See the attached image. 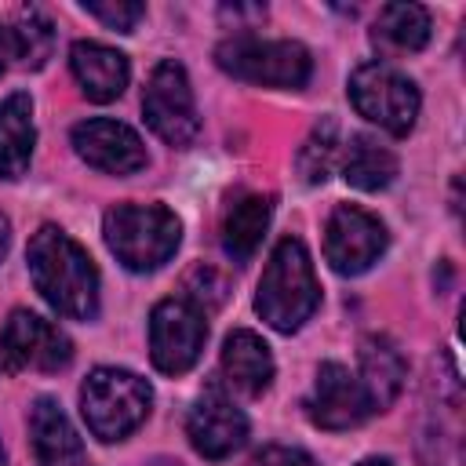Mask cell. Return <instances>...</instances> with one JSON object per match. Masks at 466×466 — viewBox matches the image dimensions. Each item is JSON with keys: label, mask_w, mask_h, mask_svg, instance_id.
<instances>
[{"label": "cell", "mask_w": 466, "mask_h": 466, "mask_svg": "<svg viewBox=\"0 0 466 466\" xmlns=\"http://www.w3.org/2000/svg\"><path fill=\"white\" fill-rule=\"evenodd\" d=\"M69 466H87V462H80V459H76V462H69Z\"/></svg>", "instance_id": "30"}, {"label": "cell", "mask_w": 466, "mask_h": 466, "mask_svg": "<svg viewBox=\"0 0 466 466\" xmlns=\"http://www.w3.org/2000/svg\"><path fill=\"white\" fill-rule=\"evenodd\" d=\"M7 58H11V40H7V25H0V73H4Z\"/></svg>", "instance_id": "27"}, {"label": "cell", "mask_w": 466, "mask_h": 466, "mask_svg": "<svg viewBox=\"0 0 466 466\" xmlns=\"http://www.w3.org/2000/svg\"><path fill=\"white\" fill-rule=\"evenodd\" d=\"M248 466H317L313 455H306L302 448H288V444H266L262 451L251 455Z\"/></svg>", "instance_id": "25"}, {"label": "cell", "mask_w": 466, "mask_h": 466, "mask_svg": "<svg viewBox=\"0 0 466 466\" xmlns=\"http://www.w3.org/2000/svg\"><path fill=\"white\" fill-rule=\"evenodd\" d=\"M208 339L204 309L189 299H164L149 313V357L164 375H182L197 364Z\"/></svg>", "instance_id": "8"}, {"label": "cell", "mask_w": 466, "mask_h": 466, "mask_svg": "<svg viewBox=\"0 0 466 466\" xmlns=\"http://www.w3.org/2000/svg\"><path fill=\"white\" fill-rule=\"evenodd\" d=\"M331 160H335V124L324 120L313 127V135L299 149V171L306 182H324L331 171Z\"/></svg>", "instance_id": "23"}, {"label": "cell", "mask_w": 466, "mask_h": 466, "mask_svg": "<svg viewBox=\"0 0 466 466\" xmlns=\"http://www.w3.org/2000/svg\"><path fill=\"white\" fill-rule=\"evenodd\" d=\"M0 466H7V459H4V444H0Z\"/></svg>", "instance_id": "29"}, {"label": "cell", "mask_w": 466, "mask_h": 466, "mask_svg": "<svg viewBox=\"0 0 466 466\" xmlns=\"http://www.w3.org/2000/svg\"><path fill=\"white\" fill-rule=\"evenodd\" d=\"M360 466H390V462H386V459H364Z\"/></svg>", "instance_id": "28"}, {"label": "cell", "mask_w": 466, "mask_h": 466, "mask_svg": "<svg viewBox=\"0 0 466 466\" xmlns=\"http://www.w3.org/2000/svg\"><path fill=\"white\" fill-rule=\"evenodd\" d=\"M317 302H320V284H317L309 251L302 240L284 237L262 269V280L255 291V309L273 331L291 335L313 317Z\"/></svg>", "instance_id": "2"}, {"label": "cell", "mask_w": 466, "mask_h": 466, "mask_svg": "<svg viewBox=\"0 0 466 466\" xmlns=\"http://www.w3.org/2000/svg\"><path fill=\"white\" fill-rule=\"evenodd\" d=\"M430 40V11L422 4H386L371 22V44L379 55H415Z\"/></svg>", "instance_id": "19"}, {"label": "cell", "mask_w": 466, "mask_h": 466, "mask_svg": "<svg viewBox=\"0 0 466 466\" xmlns=\"http://www.w3.org/2000/svg\"><path fill=\"white\" fill-rule=\"evenodd\" d=\"M33 98L25 91H15L0 102V178L15 182L29 171L33 160Z\"/></svg>", "instance_id": "18"}, {"label": "cell", "mask_w": 466, "mask_h": 466, "mask_svg": "<svg viewBox=\"0 0 466 466\" xmlns=\"http://www.w3.org/2000/svg\"><path fill=\"white\" fill-rule=\"evenodd\" d=\"M353 109L390 135H408L419 116V87L390 62H364L350 73Z\"/></svg>", "instance_id": "6"}, {"label": "cell", "mask_w": 466, "mask_h": 466, "mask_svg": "<svg viewBox=\"0 0 466 466\" xmlns=\"http://www.w3.org/2000/svg\"><path fill=\"white\" fill-rule=\"evenodd\" d=\"M142 116L153 127V135L164 138L167 146H189L197 138L200 116H197L189 76L178 62H171V58L157 62V69L149 73V84L142 91Z\"/></svg>", "instance_id": "7"}, {"label": "cell", "mask_w": 466, "mask_h": 466, "mask_svg": "<svg viewBox=\"0 0 466 466\" xmlns=\"http://www.w3.org/2000/svg\"><path fill=\"white\" fill-rule=\"evenodd\" d=\"M153 408V390L127 368H95L80 386V411L98 441H124L135 433Z\"/></svg>", "instance_id": "4"}, {"label": "cell", "mask_w": 466, "mask_h": 466, "mask_svg": "<svg viewBox=\"0 0 466 466\" xmlns=\"http://www.w3.org/2000/svg\"><path fill=\"white\" fill-rule=\"evenodd\" d=\"M0 357L11 371H62L73 360V342L40 313L15 309L0 331Z\"/></svg>", "instance_id": "9"}, {"label": "cell", "mask_w": 466, "mask_h": 466, "mask_svg": "<svg viewBox=\"0 0 466 466\" xmlns=\"http://www.w3.org/2000/svg\"><path fill=\"white\" fill-rule=\"evenodd\" d=\"M102 233L116 262L135 273H149L175 255L182 240V222L164 204H116L106 211Z\"/></svg>", "instance_id": "3"}, {"label": "cell", "mask_w": 466, "mask_h": 466, "mask_svg": "<svg viewBox=\"0 0 466 466\" xmlns=\"http://www.w3.org/2000/svg\"><path fill=\"white\" fill-rule=\"evenodd\" d=\"M397 175V157L393 149H386L379 138L371 135H353L350 146H346V157H342V178L353 186V189H364V193H375V189H386Z\"/></svg>", "instance_id": "21"}, {"label": "cell", "mask_w": 466, "mask_h": 466, "mask_svg": "<svg viewBox=\"0 0 466 466\" xmlns=\"http://www.w3.org/2000/svg\"><path fill=\"white\" fill-rule=\"evenodd\" d=\"M222 375L244 397L266 393L269 382H273V353L262 342V335H255L248 328H237L233 335H226V342H222Z\"/></svg>", "instance_id": "15"}, {"label": "cell", "mask_w": 466, "mask_h": 466, "mask_svg": "<svg viewBox=\"0 0 466 466\" xmlns=\"http://www.w3.org/2000/svg\"><path fill=\"white\" fill-rule=\"evenodd\" d=\"M7 244H11V222L0 215V262H4V255H7Z\"/></svg>", "instance_id": "26"}, {"label": "cell", "mask_w": 466, "mask_h": 466, "mask_svg": "<svg viewBox=\"0 0 466 466\" xmlns=\"http://www.w3.org/2000/svg\"><path fill=\"white\" fill-rule=\"evenodd\" d=\"M25 262L33 288L55 313L69 320H91L98 313V269L69 233L58 226H40L29 237Z\"/></svg>", "instance_id": "1"}, {"label": "cell", "mask_w": 466, "mask_h": 466, "mask_svg": "<svg viewBox=\"0 0 466 466\" xmlns=\"http://www.w3.org/2000/svg\"><path fill=\"white\" fill-rule=\"evenodd\" d=\"M306 415L320 430H353L371 415V404L364 397L360 379L346 364L328 360L317 368V379H313V390L306 400Z\"/></svg>", "instance_id": "11"}, {"label": "cell", "mask_w": 466, "mask_h": 466, "mask_svg": "<svg viewBox=\"0 0 466 466\" xmlns=\"http://www.w3.org/2000/svg\"><path fill=\"white\" fill-rule=\"evenodd\" d=\"M357 379L364 386V397H368L371 411H386L397 400V393L408 379V364L386 335H368L360 342V375Z\"/></svg>", "instance_id": "17"}, {"label": "cell", "mask_w": 466, "mask_h": 466, "mask_svg": "<svg viewBox=\"0 0 466 466\" xmlns=\"http://www.w3.org/2000/svg\"><path fill=\"white\" fill-rule=\"evenodd\" d=\"M73 149L80 160H87L91 167H98L106 175H135L149 160L138 131L120 120H109V116L80 120L73 127Z\"/></svg>", "instance_id": "12"}, {"label": "cell", "mask_w": 466, "mask_h": 466, "mask_svg": "<svg viewBox=\"0 0 466 466\" xmlns=\"http://www.w3.org/2000/svg\"><path fill=\"white\" fill-rule=\"evenodd\" d=\"M84 11H87L91 18H98L102 25H109V29H120V33H131V29L138 25V18L146 15V7H142V4H135V0H116V4L84 0Z\"/></svg>", "instance_id": "24"}, {"label": "cell", "mask_w": 466, "mask_h": 466, "mask_svg": "<svg viewBox=\"0 0 466 466\" xmlns=\"http://www.w3.org/2000/svg\"><path fill=\"white\" fill-rule=\"evenodd\" d=\"M215 62L222 73L262 84V87H302L313 73V58L299 40H262V36H233L215 47Z\"/></svg>", "instance_id": "5"}, {"label": "cell", "mask_w": 466, "mask_h": 466, "mask_svg": "<svg viewBox=\"0 0 466 466\" xmlns=\"http://www.w3.org/2000/svg\"><path fill=\"white\" fill-rule=\"evenodd\" d=\"M29 437L40 466H69L84 455V441L55 397H36L29 408Z\"/></svg>", "instance_id": "16"}, {"label": "cell", "mask_w": 466, "mask_h": 466, "mask_svg": "<svg viewBox=\"0 0 466 466\" xmlns=\"http://www.w3.org/2000/svg\"><path fill=\"white\" fill-rule=\"evenodd\" d=\"M69 69L80 84V91L91 98V102H113L124 95L127 80H131V66H127V55L109 47V44H98V40H76L73 51H69Z\"/></svg>", "instance_id": "14"}, {"label": "cell", "mask_w": 466, "mask_h": 466, "mask_svg": "<svg viewBox=\"0 0 466 466\" xmlns=\"http://www.w3.org/2000/svg\"><path fill=\"white\" fill-rule=\"evenodd\" d=\"M186 437L197 455L226 459L248 441V419L222 390L211 386L193 400V408L186 415Z\"/></svg>", "instance_id": "13"}, {"label": "cell", "mask_w": 466, "mask_h": 466, "mask_svg": "<svg viewBox=\"0 0 466 466\" xmlns=\"http://www.w3.org/2000/svg\"><path fill=\"white\" fill-rule=\"evenodd\" d=\"M7 40H11V58H18V66L40 69L55 47V25L40 7H22L7 25Z\"/></svg>", "instance_id": "22"}, {"label": "cell", "mask_w": 466, "mask_h": 466, "mask_svg": "<svg viewBox=\"0 0 466 466\" xmlns=\"http://www.w3.org/2000/svg\"><path fill=\"white\" fill-rule=\"evenodd\" d=\"M386 240H390L386 226L371 211L357 204H339L324 226V258L331 262L335 273L357 277L379 262V255L386 251Z\"/></svg>", "instance_id": "10"}, {"label": "cell", "mask_w": 466, "mask_h": 466, "mask_svg": "<svg viewBox=\"0 0 466 466\" xmlns=\"http://www.w3.org/2000/svg\"><path fill=\"white\" fill-rule=\"evenodd\" d=\"M269 215H273L269 197H258V193L240 197V200L226 211V218H222V251H226L233 262L244 266V262L258 251L262 233H266V226H269Z\"/></svg>", "instance_id": "20"}]
</instances>
